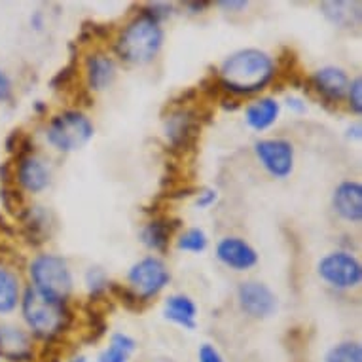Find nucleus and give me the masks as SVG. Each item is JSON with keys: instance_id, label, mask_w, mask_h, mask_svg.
<instances>
[{"instance_id": "f257e3e1", "label": "nucleus", "mask_w": 362, "mask_h": 362, "mask_svg": "<svg viewBox=\"0 0 362 362\" xmlns=\"http://www.w3.org/2000/svg\"><path fill=\"white\" fill-rule=\"evenodd\" d=\"M277 65L272 55L258 48H243L222 61L218 83L235 97L255 95L274 82Z\"/></svg>"}, {"instance_id": "f03ea898", "label": "nucleus", "mask_w": 362, "mask_h": 362, "mask_svg": "<svg viewBox=\"0 0 362 362\" xmlns=\"http://www.w3.org/2000/svg\"><path fill=\"white\" fill-rule=\"evenodd\" d=\"M163 46V29L156 18L146 10L137 13L119 30L116 40V52L125 63L148 65L158 57Z\"/></svg>"}, {"instance_id": "7ed1b4c3", "label": "nucleus", "mask_w": 362, "mask_h": 362, "mask_svg": "<svg viewBox=\"0 0 362 362\" xmlns=\"http://www.w3.org/2000/svg\"><path fill=\"white\" fill-rule=\"evenodd\" d=\"M19 303L25 322L36 338L52 341L71 327L72 311L66 302L42 296L33 286L25 288Z\"/></svg>"}, {"instance_id": "20e7f679", "label": "nucleus", "mask_w": 362, "mask_h": 362, "mask_svg": "<svg viewBox=\"0 0 362 362\" xmlns=\"http://www.w3.org/2000/svg\"><path fill=\"white\" fill-rule=\"evenodd\" d=\"M29 275L33 281V288L42 296L66 302L74 288L72 272L63 256L57 255H38L33 258L29 266Z\"/></svg>"}, {"instance_id": "39448f33", "label": "nucleus", "mask_w": 362, "mask_h": 362, "mask_svg": "<svg viewBox=\"0 0 362 362\" xmlns=\"http://www.w3.org/2000/svg\"><path fill=\"white\" fill-rule=\"evenodd\" d=\"M95 135L93 122L82 110H65L52 118L46 127V141L57 152L69 154L83 148Z\"/></svg>"}, {"instance_id": "423d86ee", "label": "nucleus", "mask_w": 362, "mask_h": 362, "mask_svg": "<svg viewBox=\"0 0 362 362\" xmlns=\"http://www.w3.org/2000/svg\"><path fill=\"white\" fill-rule=\"evenodd\" d=\"M127 281L129 288L137 294L139 300L148 302L171 283V272L161 258L146 256L129 267Z\"/></svg>"}, {"instance_id": "0eeeda50", "label": "nucleus", "mask_w": 362, "mask_h": 362, "mask_svg": "<svg viewBox=\"0 0 362 362\" xmlns=\"http://www.w3.org/2000/svg\"><path fill=\"white\" fill-rule=\"evenodd\" d=\"M317 274L327 285L338 291H349L361 285L362 266L349 250H332L319 260Z\"/></svg>"}, {"instance_id": "6e6552de", "label": "nucleus", "mask_w": 362, "mask_h": 362, "mask_svg": "<svg viewBox=\"0 0 362 362\" xmlns=\"http://www.w3.org/2000/svg\"><path fill=\"white\" fill-rule=\"evenodd\" d=\"M255 154L269 177L283 180L294 171V146L286 139H260L255 143Z\"/></svg>"}, {"instance_id": "1a4fd4ad", "label": "nucleus", "mask_w": 362, "mask_h": 362, "mask_svg": "<svg viewBox=\"0 0 362 362\" xmlns=\"http://www.w3.org/2000/svg\"><path fill=\"white\" fill-rule=\"evenodd\" d=\"M238 303L250 319H269L279 308L275 292L260 281H243L238 286Z\"/></svg>"}, {"instance_id": "9d476101", "label": "nucleus", "mask_w": 362, "mask_h": 362, "mask_svg": "<svg viewBox=\"0 0 362 362\" xmlns=\"http://www.w3.org/2000/svg\"><path fill=\"white\" fill-rule=\"evenodd\" d=\"M199 122L190 108H177L163 119V135L173 150L188 148L197 137Z\"/></svg>"}, {"instance_id": "9b49d317", "label": "nucleus", "mask_w": 362, "mask_h": 362, "mask_svg": "<svg viewBox=\"0 0 362 362\" xmlns=\"http://www.w3.org/2000/svg\"><path fill=\"white\" fill-rule=\"evenodd\" d=\"M216 258L233 272H249L258 264V252L245 239L228 235L216 245Z\"/></svg>"}, {"instance_id": "f8f14e48", "label": "nucleus", "mask_w": 362, "mask_h": 362, "mask_svg": "<svg viewBox=\"0 0 362 362\" xmlns=\"http://www.w3.org/2000/svg\"><path fill=\"white\" fill-rule=\"evenodd\" d=\"M332 209L339 218L351 224L362 220V186L356 180H344L334 188Z\"/></svg>"}, {"instance_id": "ddd939ff", "label": "nucleus", "mask_w": 362, "mask_h": 362, "mask_svg": "<svg viewBox=\"0 0 362 362\" xmlns=\"http://www.w3.org/2000/svg\"><path fill=\"white\" fill-rule=\"evenodd\" d=\"M349 76L344 69L339 66L328 65L322 66L319 71L313 72L311 83H313L315 91L328 103H339L347 95V88H349Z\"/></svg>"}, {"instance_id": "4468645a", "label": "nucleus", "mask_w": 362, "mask_h": 362, "mask_svg": "<svg viewBox=\"0 0 362 362\" xmlns=\"http://www.w3.org/2000/svg\"><path fill=\"white\" fill-rule=\"evenodd\" d=\"M16 177H18L19 186L23 190L30 192V194H40L49 186L52 173H49V167L46 165V161L40 160L38 156L25 154L19 160Z\"/></svg>"}, {"instance_id": "2eb2a0df", "label": "nucleus", "mask_w": 362, "mask_h": 362, "mask_svg": "<svg viewBox=\"0 0 362 362\" xmlns=\"http://www.w3.org/2000/svg\"><path fill=\"white\" fill-rule=\"evenodd\" d=\"M0 356L13 362L33 358V344L29 334L13 325H0Z\"/></svg>"}, {"instance_id": "dca6fc26", "label": "nucleus", "mask_w": 362, "mask_h": 362, "mask_svg": "<svg viewBox=\"0 0 362 362\" xmlns=\"http://www.w3.org/2000/svg\"><path fill=\"white\" fill-rule=\"evenodd\" d=\"M281 116V103L274 97H260L256 101L249 103L245 108V124L252 131L269 129Z\"/></svg>"}, {"instance_id": "f3484780", "label": "nucleus", "mask_w": 362, "mask_h": 362, "mask_svg": "<svg viewBox=\"0 0 362 362\" xmlns=\"http://www.w3.org/2000/svg\"><path fill=\"white\" fill-rule=\"evenodd\" d=\"M163 317L185 330H196L197 305L186 294H171L163 303Z\"/></svg>"}, {"instance_id": "a211bd4d", "label": "nucleus", "mask_w": 362, "mask_h": 362, "mask_svg": "<svg viewBox=\"0 0 362 362\" xmlns=\"http://www.w3.org/2000/svg\"><path fill=\"white\" fill-rule=\"evenodd\" d=\"M116 78V63L105 54H91L86 59V82L91 91L107 89Z\"/></svg>"}, {"instance_id": "6ab92c4d", "label": "nucleus", "mask_w": 362, "mask_h": 362, "mask_svg": "<svg viewBox=\"0 0 362 362\" xmlns=\"http://www.w3.org/2000/svg\"><path fill=\"white\" fill-rule=\"evenodd\" d=\"M177 224H173L169 218H154L146 222L141 230V243L156 252H165L171 243L173 233Z\"/></svg>"}, {"instance_id": "aec40b11", "label": "nucleus", "mask_w": 362, "mask_h": 362, "mask_svg": "<svg viewBox=\"0 0 362 362\" xmlns=\"http://www.w3.org/2000/svg\"><path fill=\"white\" fill-rule=\"evenodd\" d=\"M21 302V285L19 277L12 269L0 266V315H10Z\"/></svg>"}, {"instance_id": "412c9836", "label": "nucleus", "mask_w": 362, "mask_h": 362, "mask_svg": "<svg viewBox=\"0 0 362 362\" xmlns=\"http://www.w3.org/2000/svg\"><path fill=\"white\" fill-rule=\"evenodd\" d=\"M135 351H137V341L129 334L116 332L110 336L108 347L99 353L97 362H129Z\"/></svg>"}, {"instance_id": "4be33fe9", "label": "nucleus", "mask_w": 362, "mask_h": 362, "mask_svg": "<svg viewBox=\"0 0 362 362\" xmlns=\"http://www.w3.org/2000/svg\"><path fill=\"white\" fill-rule=\"evenodd\" d=\"M325 362H362V347L358 341H339L325 355Z\"/></svg>"}, {"instance_id": "5701e85b", "label": "nucleus", "mask_w": 362, "mask_h": 362, "mask_svg": "<svg viewBox=\"0 0 362 362\" xmlns=\"http://www.w3.org/2000/svg\"><path fill=\"white\" fill-rule=\"evenodd\" d=\"M209 238L207 233L203 232L202 228H188L186 232H182L177 239V247L185 252H203L207 249Z\"/></svg>"}, {"instance_id": "b1692460", "label": "nucleus", "mask_w": 362, "mask_h": 362, "mask_svg": "<svg viewBox=\"0 0 362 362\" xmlns=\"http://www.w3.org/2000/svg\"><path fill=\"white\" fill-rule=\"evenodd\" d=\"M353 6L351 2H322L321 4V10H322V16L330 21L332 25H338V27H344L351 21V12H347L349 8Z\"/></svg>"}, {"instance_id": "393cba45", "label": "nucleus", "mask_w": 362, "mask_h": 362, "mask_svg": "<svg viewBox=\"0 0 362 362\" xmlns=\"http://www.w3.org/2000/svg\"><path fill=\"white\" fill-rule=\"evenodd\" d=\"M108 286H110V283H108L107 274L101 267H89L86 272V288H88L91 298L103 296L108 291Z\"/></svg>"}, {"instance_id": "a878e982", "label": "nucleus", "mask_w": 362, "mask_h": 362, "mask_svg": "<svg viewBox=\"0 0 362 362\" xmlns=\"http://www.w3.org/2000/svg\"><path fill=\"white\" fill-rule=\"evenodd\" d=\"M347 103H349L351 112L361 116L362 112V78L356 76L355 80H351L349 88H347Z\"/></svg>"}, {"instance_id": "bb28decb", "label": "nucleus", "mask_w": 362, "mask_h": 362, "mask_svg": "<svg viewBox=\"0 0 362 362\" xmlns=\"http://www.w3.org/2000/svg\"><path fill=\"white\" fill-rule=\"evenodd\" d=\"M216 202H218V192L214 190V188H203V190L196 194V205L199 209L213 207Z\"/></svg>"}, {"instance_id": "cd10ccee", "label": "nucleus", "mask_w": 362, "mask_h": 362, "mask_svg": "<svg viewBox=\"0 0 362 362\" xmlns=\"http://www.w3.org/2000/svg\"><path fill=\"white\" fill-rule=\"evenodd\" d=\"M199 362H224V356L220 355V351L213 344H203L197 351Z\"/></svg>"}, {"instance_id": "c85d7f7f", "label": "nucleus", "mask_w": 362, "mask_h": 362, "mask_svg": "<svg viewBox=\"0 0 362 362\" xmlns=\"http://www.w3.org/2000/svg\"><path fill=\"white\" fill-rule=\"evenodd\" d=\"M10 97H12V82H10L8 74L0 66V103L8 101Z\"/></svg>"}, {"instance_id": "c756f323", "label": "nucleus", "mask_w": 362, "mask_h": 362, "mask_svg": "<svg viewBox=\"0 0 362 362\" xmlns=\"http://www.w3.org/2000/svg\"><path fill=\"white\" fill-rule=\"evenodd\" d=\"M216 6L224 8L228 12H243L245 8L249 6L247 0H226V2H216Z\"/></svg>"}, {"instance_id": "7c9ffc66", "label": "nucleus", "mask_w": 362, "mask_h": 362, "mask_svg": "<svg viewBox=\"0 0 362 362\" xmlns=\"http://www.w3.org/2000/svg\"><path fill=\"white\" fill-rule=\"evenodd\" d=\"M286 107L296 114H303L305 112V108H308L305 107V103H303L300 97H288V99H286Z\"/></svg>"}, {"instance_id": "2f4dec72", "label": "nucleus", "mask_w": 362, "mask_h": 362, "mask_svg": "<svg viewBox=\"0 0 362 362\" xmlns=\"http://www.w3.org/2000/svg\"><path fill=\"white\" fill-rule=\"evenodd\" d=\"M186 8L190 10V13H202L205 8H209V2H188Z\"/></svg>"}, {"instance_id": "473e14b6", "label": "nucleus", "mask_w": 362, "mask_h": 362, "mask_svg": "<svg viewBox=\"0 0 362 362\" xmlns=\"http://www.w3.org/2000/svg\"><path fill=\"white\" fill-rule=\"evenodd\" d=\"M361 124L353 125V127H349L347 129V137H353V139H361Z\"/></svg>"}, {"instance_id": "72a5a7b5", "label": "nucleus", "mask_w": 362, "mask_h": 362, "mask_svg": "<svg viewBox=\"0 0 362 362\" xmlns=\"http://www.w3.org/2000/svg\"><path fill=\"white\" fill-rule=\"evenodd\" d=\"M30 23H33V27H35L36 30H40L42 29V13L36 12L35 16L30 18Z\"/></svg>"}, {"instance_id": "f704fd0d", "label": "nucleus", "mask_w": 362, "mask_h": 362, "mask_svg": "<svg viewBox=\"0 0 362 362\" xmlns=\"http://www.w3.org/2000/svg\"><path fill=\"white\" fill-rule=\"evenodd\" d=\"M69 362H86V358H83V356H80V358H74V361H69Z\"/></svg>"}]
</instances>
